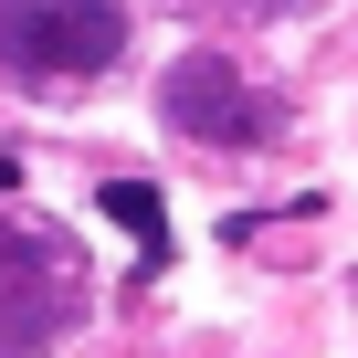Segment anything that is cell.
Returning a JSON list of instances; mask_svg holds the SVG:
<instances>
[{
    "label": "cell",
    "mask_w": 358,
    "mask_h": 358,
    "mask_svg": "<svg viewBox=\"0 0 358 358\" xmlns=\"http://www.w3.org/2000/svg\"><path fill=\"white\" fill-rule=\"evenodd\" d=\"M127 53V0H0V64L32 85L106 74Z\"/></svg>",
    "instance_id": "1"
},
{
    "label": "cell",
    "mask_w": 358,
    "mask_h": 358,
    "mask_svg": "<svg viewBox=\"0 0 358 358\" xmlns=\"http://www.w3.org/2000/svg\"><path fill=\"white\" fill-rule=\"evenodd\" d=\"M158 116H169L179 137H201V148H264V137H274V106H264L222 53H179V64L158 74Z\"/></svg>",
    "instance_id": "2"
},
{
    "label": "cell",
    "mask_w": 358,
    "mask_h": 358,
    "mask_svg": "<svg viewBox=\"0 0 358 358\" xmlns=\"http://www.w3.org/2000/svg\"><path fill=\"white\" fill-rule=\"evenodd\" d=\"M74 316V274L53 232H0V358H43Z\"/></svg>",
    "instance_id": "3"
},
{
    "label": "cell",
    "mask_w": 358,
    "mask_h": 358,
    "mask_svg": "<svg viewBox=\"0 0 358 358\" xmlns=\"http://www.w3.org/2000/svg\"><path fill=\"white\" fill-rule=\"evenodd\" d=\"M95 211H106V222H127V232H137V264H148V274H158V264H169V201H158V190H148V179H106V190H95Z\"/></svg>",
    "instance_id": "4"
},
{
    "label": "cell",
    "mask_w": 358,
    "mask_h": 358,
    "mask_svg": "<svg viewBox=\"0 0 358 358\" xmlns=\"http://www.w3.org/2000/svg\"><path fill=\"white\" fill-rule=\"evenodd\" d=\"M11 179H22V158H0V190H11Z\"/></svg>",
    "instance_id": "5"
}]
</instances>
